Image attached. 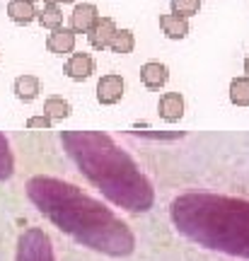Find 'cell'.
<instances>
[{
  "label": "cell",
  "mask_w": 249,
  "mask_h": 261,
  "mask_svg": "<svg viewBox=\"0 0 249 261\" xmlns=\"http://www.w3.org/2000/svg\"><path fill=\"white\" fill-rule=\"evenodd\" d=\"M24 191L39 213L80 247L111 259H126L136 252V234L129 223L73 181L34 174L27 179Z\"/></svg>",
  "instance_id": "obj_1"
},
{
  "label": "cell",
  "mask_w": 249,
  "mask_h": 261,
  "mask_svg": "<svg viewBox=\"0 0 249 261\" xmlns=\"http://www.w3.org/2000/svg\"><path fill=\"white\" fill-rule=\"evenodd\" d=\"M61 145L83 174L111 205L129 213H148L155 187L140 165L104 130H61Z\"/></svg>",
  "instance_id": "obj_2"
},
{
  "label": "cell",
  "mask_w": 249,
  "mask_h": 261,
  "mask_svg": "<svg viewBox=\"0 0 249 261\" xmlns=\"http://www.w3.org/2000/svg\"><path fill=\"white\" fill-rule=\"evenodd\" d=\"M169 220L189 242L249 261V198L218 191H184L172 198Z\"/></svg>",
  "instance_id": "obj_3"
},
{
  "label": "cell",
  "mask_w": 249,
  "mask_h": 261,
  "mask_svg": "<svg viewBox=\"0 0 249 261\" xmlns=\"http://www.w3.org/2000/svg\"><path fill=\"white\" fill-rule=\"evenodd\" d=\"M15 261H56L51 237L41 227H27L17 237Z\"/></svg>",
  "instance_id": "obj_4"
},
{
  "label": "cell",
  "mask_w": 249,
  "mask_h": 261,
  "mask_svg": "<svg viewBox=\"0 0 249 261\" xmlns=\"http://www.w3.org/2000/svg\"><path fill=\"white\" fill-rule=\"evenodd\" d=\"M123 90H126V85H123V77L119 73L102 75L99 83H97V102L104 107H111V104L123 99Z\"/></svg>",
  "instance_id": "obj_5"
},
{
  "label": "cell",
  "mask_w": 249,
  "mask_h": 261,
  "mask_svg": "<svg viewBox=\"0 0 249 261\" xmlns=\"http://www.w3.org/2000/svg\"><path fill=\"white\" fill-rule=\"evenodd\" d=\"M97 19H99L97 5H92V3H80V5H75L73 12H70V29H73L75 34H87V32L97 24Z\"/></svg>",
  "instance_id": "obj_6"
},
{
  "label": "cell",
  "mask_w": 249,
  "mask_h": 261,
  "mask_svg": "<svg viewBox=\"0 0 249 261\" xmlns=\"http://www.w3.org/2000/svg\"><path fill=\"white\" fill-rule=\"evenodd\" d=\"M184 97L182 92H165L160 97V102H157V114H160V119L167 123H177L182 116H184Z\"/></svg>",
  "instance_id": "obj_7"
},
{
  "label": "cell",
  "mask_w": 249,
  "mask_h": 261,
  "mask_svg": "<svg viewBox=\"0 0 249 261\" xmlns=\"http://www.w3.org/2000/svg\"><path fill=\"white\" fill-rule=\"evenodd\" d=\"M63 73L68 75L70 80H75V83L87 80V77L94 73L92 56H90V54H85V51H80V54H70V58H68L65 65H63Z\"/></svg>",
  "instance_id": "obj_8"
},
{
  "label": "cell",
  "mask_w": 249,
  "mask_h": 261,
  "mask_svg": "<svg viewBox=\"0 0 249 261\" xmlns=\"http://www.w3.org/2000/svg\"><path fill=\"white\" fill-rule=\"evenodd\" d=\"M169 80V68L160 61H148V63L140 65V83L145 85L148 90L157 92L160 87H165Z\"/></svg>",
  "instance_id": "obj_9"
},
{
  "label": "cell",
  "mask_w": 249,
  "mask_h": 261,
  "mask_svg": "<svg viewBox=\"0 0 249 261\" xmlns=\"http://www.w3.org/2000/svg\"><path fill=\"white\" fill-rule=\"evenodd\" d=\"M46 51L54 56H65L75 51V32L70 27H58L46 37Z\"/></svg>",
  "instance_id": "obj_10"
},
{
  "label": "cell",
  "mask_w": 249,
  "mask_h": 261,
  "mask_svg": "<svg viewBox=\"0 0 249 261\" xmlns=\"http://www.w3.org/2000/svg\"><path fill=\"white\" fill-rule=\"evenodd\" d=\"M116 34V24L111 17H99L97 24H94L90 32H87V39H90V46L97 48V51H104L109 48L111 44V37Z\"/></svg>",
  "instance_id": "obj_11"
},
{
  "label": "cell",
  "mask_w": 249,
  "mask_h": 261,
  "mask_svg": "<svg viewBox=\"0 0 249 261\" xmlns=\"http://www.w3.org/2000/svg\"><path fill=\"white\" fill-rule=\"evenodd\" d=\"M12 92H15V97H17L19 102H34L39 97V92H41V83H39L37 75H17L15 77V83H12Z\"/></svg>",
  "instance_id": "obj_12"
},
{
  "label": "cell",
  "mask_w": 249,
  "mask_h": 261,
  "mask_svg": "<svg viewBox=\"0 0 249 261\" xmlns=\"http://www.w3.org/2000/svg\"><path fill=\"white\" fill-rule=\"evenodd\" d=\"M160 29L167 39L172 41H182V39L189 37V19L186 17H179L175 12L169 15H160Z\"/></svg>",
  "instance_id": "obj_13"
},
{
  "label": "cell",
  "mask_w": 249,
  "mask_h": 261,
  "mask_svg": "<svg viewBox=\"0 0 249 261\" xmlns=\"http://www.w3.org/2000/svg\"><path fill=\"white\" fill-rule=\"evenodd\" d=\"M39 10L34 8V0H10L8 3V17L15 24H29L34 22Z\"/></svg>",
  "instance_id": "obj_14"
},
{
  "label": "cell",
  "mask_w": 249,
  "mask_h": 261,
  "mask_svg": "<svg viewBox=\"0 0 249 261\" xmlns=\"http://www.w3.org/2000/svg\"><path fill=\"white\" fill-rule=\"evenodd\" d=\"M70 112H73L70 102H68V99H63V97H58V94L48 97L46 102H44V114H46L51 121H63V119H68V116H70Z\"/></svg>",
  "instance_id": "obj_15"
},
{
  "label": "cell",
  "mask_w": 249,
  "mask_h": 261,
  "mask_svg": "<svg viewBox=\"0 0 249 261\" xmlns=\"http://www.w3.org/2000/svg\"><path fill=\"white\" fill-rule=\"evenodd\" d=\"M15 174V155L10 148V140L5 133H0V181H8Z\"/></svg>",
  "instance_id": "obj_16"
},
{
  "label": "cell",
  "mask_w": 249,
  "mask_h": 261,
  "mask_svg": "<svg viewBox=\"0 0 249 261\" xmlns=\"http://www.w3.org/2000/svg\"><path fill=\"white\" fill-rule=\"evenodd\" d=\"M111 54H119V56H129L131 51L136 48V34L131 29H116V34L111 37Z\"/></svg>",
  "instance_id": "obj_17"
},
{
  "label": "cell",
  "mask_w": 249,
  "mask_h": 261,
  "mask_svg": "<svg viewBox=\"0 0 249 261\" xmlns=\"http://www.w3.org/2000/svg\"><path fill=\"white\" fill-rule=\"evenodd\" d=\"M230 102L235 107H249V77L242 75V77H232L230 80Z\"/></svg>",
  "instance_id": "obj_18"
},
{
  "label": "cell",
  "mask_w": 249,
  "mask_h": 261,
  "mask_svg": "<svg viewBox=\"0 0 249 261\" xmlns=\"http://www.w3.org/2000/svg\"><path fill=\"white\" fill-rule=\"evenodd\" d=\"M39 24L44 29H58V27H63V12H61V8L58 5H54V3H46L44 5V10H39Z\"/></svg>",
  "instance_id": "obj_19"
},
{
  "label": "cell",
  "mask_w": 249,
  "mask_h": 261,
  "mask_svg": "<svg viewBox=\"0 0 249 261\" xmlns=\"http://www.w3.org/2000/svg\"><path fill=\"white\" fill-rule=\"evenodd\" d=\"M169 5H172V12L179 15V17H194L198 15V10H201V0H169Z\"/></svg>",
  "instance_id": "obj_20"
},
{
  "label": "cell",
  "mask_w": 249,
  "mask_h": 261,
  "mask_svg": "<svg viewBox=\"0 0 249 261\" xmlns=\"http://www.w3.org/2000/svg\"><path fill=\"white\" fill-rule=\"evenodd\" d=\"M51 119H48L46 114H41V116H32L27 119V128H51Z\"/></svg>",
  "instance_id": "obj_21"
},
{
  "label": "cell",
  "mask_w": 249,
  "mask_h": 261,
  "mask_svg": "<svg viewBox=\"0 0 249 261\" xmlns=\"http://www.w3.org/2000/svg\"><path fill=\"white\" fill-rule=\"evenodd\" d=\"M46 3H54V5H65V3H73V0H46Z\"/></svg>",
  "instance_id": "obj_22"
},
{
  "label": "cell",
  "mask_w": 249,
  "mask_h": 261,
  "mask_svg": "<svg viewBox=\"0 0 249 261\" xmlns=\"http://www.w3.org/2000/svg\"><path fill=\"white\" fill-rule=\"evenodd\" d=\"M244 73H247V77H249V56L244 58Z\"/></svg>",
  "instance_id": "obj_23"
}]
</instances>
